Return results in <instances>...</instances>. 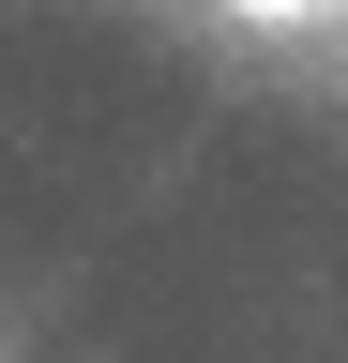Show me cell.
I'll return each instance as SVG.
<instances>
[{"mask_svg":"<svg viewBox=\"0 0 348 363\" xmlns=\"http://www.w3.org/2000/svg\"><path fill=\"white\" fill-rule=\"evenodd\" d=\"M242 30H318V16H348V0H228Z\"/></svg>","mask_w":348,"mask_h":363,"instance_id":"1","label":"cell"}]
</instances>
